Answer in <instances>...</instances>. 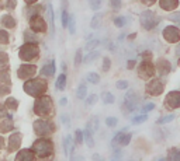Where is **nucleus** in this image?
<instances>
[{
  "label": "nucleus",
  "instance_id": "obj_1",
  "mask_svg": "<svg viewBox=\"0 0 180 161\" xmlns=\"http://www.w3.org/2000/svg\"><path fill=\"white\" fill-rule=\"evenodd\" d=\"M158 22L159 20L156 18V15L152 11H143L142 15H141V24L145 29H152Z\"/></svg>",
  "mask_w": 180,
  "mask_h": 161
},
{
  "label": "nucleus",
  "instance_id": "obj_2",
  "mask_svg": "<svg viewBox=\"0 0 180 161\" xmlns=\"http://www.w3.org/2000/svg\"><path fill=\"white\" fill-rule=\"evenodd\" d=\"M163 37L168 42H177L180 39V31L176 27H166L163 31Z\"/></svg>",
  "mask_w": 180,
  "mask_h": 161
},
{
  "label": "nucleus",
  "instance_id": "obj_3",
  "mask_svg": "<svg viewBox=\"0 0 180 161\" xmlns=\"http://www.w3.org/2000/svg\"><path fill=\"white\" fill-rule=\"evenodd\" d=\"M166 105L170 106V108H177L180 105V92L173 91L168 95V101H166Z\"/></svg>",
  "mask_w": 180,
  "mask_h": 161
},
{
  "label": "nucleus",
  "instance_id": "obj_4",
  "mask_svg": "<svg viewBox=\"0 0 180 161\" xmlns=\"http://www.w3.org/2000/svg\"><path fill=\"white\" fill-rule=\"evenodd\" d=\"M136 101H138V98H136L135 91H128L127 98H125V106L128 108V111H132L134 108H135Z\"/></svg>",
  "mask_w": 180,
  "mask_h": 161
},
{
  "label": "nucleus",
  "instance_id": "obj_5",
  "mask_svg": "<svg viewBox=\"0 0 180 161\" xmlns=\"http://www.w3.org/2000/svg\"><path fill=\"white\" fill-rule=\"evenodd\" d=\"M63 149H65V154L70 156L73 153V142H72V136H66L63 140Z\"/></svg>",
  "mask_w": 180,
  "mask_h": 161
},
{
  "label": "nucleus",
  "instance_id": "obj_6",
  "mask_svg": "<svg viewBox=\"0 0 180 161\" xmlns=\"http://www.w3.org/2000/svg\"><path fill=\"white\" fill-rule=\"evenodd\" d=\"M162 84L159 83V81H152L151 84L148 86V91L151 92V94H159V92L162 91Z\"/></svg>",
  "mask_w": 180,
  "mask_h": 161
},
{
  "label": "nucleus",
  "instance_id": "obj_7",
  "mask_svg": "<svg viewBox=\"0 0 180 161\" xmlns=\"http://www.w3.org/2000/svg\"><path fill=\"white\" fill-rule=\"evenodd\" d=\"M161 6L165 10H172L177 7V0H161Z\"/></svg>",
  "mask_w": 180,
  "mask_h": 161
},
{
  "label": "nucleus",
  "instance_id": "obj_8",
  "mask_svg": "<svg viewBox=\"0 0 180 161\" xmlns=\"http://www.w3.org/2000/svg\"><path fill=\"white\" fill-rule=\"evenodd\" d=\"M54 73H55V63L54 62L44 66V69H42V74H45V76H52Z\"/></svg>",
  "mask_w": 180,
  "mask_h": 161
},
{
  "label": "nucleus",
  "instance_id": "obj_9",
  "mask_svg": "<svg viewBox=\"0 0 180 161\" xmlns=\"http://www.w3.org/2000/svg\"><path fill=\"white\" fill-rule=\"evenodd\" d=\"M101 18H103V17H101V14H96L94 17L92 18V22H90V27H92L93 29H97L100 25H101Z\"/></svg>",
  "mask_w": 180,
  "mask_h": 161
},
{
  "label": "nucleus",
  "instance_id": "obj_10",
  "mask_svg": "<svg viewBox=\"0 0 180 161\" xmlns=\"http://www.w3.org/2000/svg\"><path fill=\"white\" fill-rule=\"evenodd\" d=\"M97 58H100V52L99 51H92L85 58V63H92L93 60H96Z\"/></svg>",
  "mask_w": 180,
  "mask_h": 161
},
{
  "label": "nucleus",
  "instance_id": "obj_11",
  "mask_svg": "<svg viewBox=\"0 0 180 161\" xmlns=\"http://www.w3.org/2000/svg\"><path fill=\"white\" fill-rule=\"evenodd\" d=\"M85 140H86V144H87L89 147L94 146V140H93V136H92V133H90L89 129H86L85 130Z\"/></svg>",
  "mask_w": 180,
  "mask_h": 161
},
{
  "label": "nucleus",
  "instance_id": "obj_12",
  "mask_svg": "<svg viewBox=\"0 0 180 161\" xmlns=\"http://www.w3.org/2000/svg\"><path fill=\"white\" fill-rule=\"evenodd\" d=\"M65 81H66V76L65 74H61L56 80V88L58 90H63L65 88Z\"/></svg>",
  "mask_w": 180,
  "mask_h": 161
},
{
  "label": "nucleus",
  "instance_id": "obj_13",
  "mask_svg": "<svg viewBox=\"0 0 180 161\" xmlns=\"http://www.w3.org/2000/svg\"><path fill=\"white\" fill-rule=\"evenodd\" d=\"M101 99H103L104 104H113L114 101H115V98H114V95L111 94V92H104Z\"/></svg>",
  "mask_w": 180,
  "mask_h": 161
},
{
  "label": "nucleus",
  "instance_id": "obj_14",
  "mask_svg": "<svg viewBox=\"0 0 180 161\" xmlns=\"http://www.w3.org/2000/svg\"><path fill=\"white\" fill-rule=\"evenodd\" d=\"M86 94H87V88H86V86H79V88H77V97L80 99H85L86 98Z\"/></svg>",
  "mask_w": 180,
  "mask_h": 161
},
{
  "label": "nucleus",
  "instance_id": "obj_15",
  "mask_svg": "<svg viewBox=\"0 0 180 161\" xmlns=\"http://www.w3.org/2000/svg\"><path fill=\"white\" fill-rule=\"evenodd\" d=\"M101 3H103V0H89V6L92 10H99L101 7Z\"/></svg>",
  "mask_w": 180,
  "mask_h": 161
},
{
  "label": "nucleus",
  "instance_id": "obj_16",
  "mask_svg": "<svg viewBox=\"0 0 180 161\" xmlns=\"http://www.w3.org/2000/svg\"><path fill=\"white\" fill-rule=\"evenodd\" d=\"M97 128H99V122L96 118H93L92 121L87 123V129L89 130H92V132H97Z\"/></svg>",
  "mask_w": 180,
  "mask_h": 161
},
{
  "label": "nucleus",
  "instance_id": "obj_17",
  "mask_svg": "<svg viewBox=\"0 0 180 161\" xmlns=\"http://www.w3.org/2000/svg\"><path fill=\"white\" fill-rule=\"evenodd\" d=\"M87 80L92 83V84H97L100 81V77H99V74L97 73H89L87 74Z\"/></svg>",
  "mask_w": 180,
  "mask_h": 161
},
{
  "label": "nucleus",
  "instance_id": "obj_18",
  "mask_svg": "<svg viewBox=\"0 0 180 161\" xmlns=\"http://www.w3.org/2000/svg\"><path fill=\"white\" fill-rule=\"evenodd\" d=\"M68 28H69V32L70 34H75V31H76V25H75V17H73V15H70V17H69Z\"/></svg>",
  "mask_w": 180,
  "mask_h": 161
},
{
  "label": "nucleus",
  "instance_id": "obj_19",
  "mask_svg": "<svg viewBox=\"0 0 180 161\" xmlns=\"http://www.w3.org/2000/svg\"><path fill=\"white\" fill-rule=\"evenodd\" d=\"M148 119V116L146 115H138V116H135L132 119V123L134 125H141V123H143V122Z\"/></svg>",
  "mask_w": 180,
  "mask_h": 161
},
{
  "label": "nucleus",
  "instance_id": "obj_20",
  "mask_svg": "<svg viewBox=\"0 0 180 161\" xmlns=\"http://www.w3.org/2000/svg\"><path fill=\"white\" fill-rule=\"evenodd\" d=\"M117 123H118V119L117 118H114V116H108L106 119V125L108 126V128H114Z\"/></svg>",
  "mask_w": 180,
  "mask_h": 161
},
{
  "label": "nucleus",
  "instance_id": "obj_21",
  "mask_svg": "<svg viewBox=\"0 0 180 161\" xmlns=\"http://www.w3.org/2000/svg\"><path fill=\"white\" fill-rule=\"evenodd\" d=\"M173 119H175V115H173V114H170V115H166V116L161 118V119L158 121V123L163 125V123H168V122H172Z\"/></svg>",
  "mask_w": 180,
  "mask_h": 161
},
{
  "label": "nucleus",
  "instance_id": "obj_22",
  "mask_svg": "<svg viewBox=\"0 0 180 161\" xmlns=\"http://www.w3.org/2000/svg\"><path fill=\"white\" fill-rule=\"evenodd\" d=\"M129 140H131V133H127V135H125V132H124V135L121 136V142H120V144L127 146V144L129 143Z\"/></svg>",
  "mask_w": 180,
  "mask_h": 161
},
{
  "label": "nucleus",
  "instance_id": "obj_23",
  "mask_svg": "<svg viewBox=\"0 0 180 161\" xmlns=\"http://www.w3.org/2000/svg\"><path fill=\"white\" fill-rule=\"evenodd\" d=\"M117 88L118 90H125V88H128V81L127 80H120V81H117Z\"/></svg>",
  "mask_w": 180,
  "mask_h": 161
},
{
  "label": "nucleus",
  "instance_id": "obj_24",
  "mask_svg": "<svg viewBox=\"0 0 180 161\" xmlns=\"http://www.w3.org/2000/svg\"><path fill=\"white\" fill-rule=\"evenodd\" d=\"M100 44V41L99 39H93V41H89L87 44H86V49L87 51H90L92 48H94V46H97V45Z\"/></svg>",
  "mask_w": 180,
  "mask_h": 161
},
{
  "label": "nucleus",
  "instance_id": "obj_25",
  "mask_svg": "<svg viewBox=\"0 0 180 161\" xmlns=\"http://www.w3.org/2000/svg\"><path fill=\"white\" fill-rule=\"evenodd\" d=\"M125 22H127V21H125L124 17H117V18L114 20V24H115L117 27H120V28L125 25Z\"/></svg>",
  "mask_w": 180,
  "mask_h": 161
},
{
  "label": "nucleus",
  "instance_id": "obj_26",
  "mask_svg": "<svg viewBox=\"0 0 180 161\" xmlns=\"http://www.w3.org/2000/svg\"><path fill=\"white\" fill-rule=\"evenodd\" d=\"M68 22H69V15H68V13L65 10L62 11V25L66 28L68 27Z\"/></svg>",
  "mask_w": 180,
  "mask_h": 161
},
{
  "label": "nucleus",
  "instance_id": "obj_27",
  "mask_svg": "<svg viewBox=\"0 0 180 161\" xmlns=\"http://www.w3.org/2000/svg\"><path fill=\"white\" fill-rule=\"evenodd\" d=\"M169 18L172 20V21H175V22H177V24H180V11L170 14V15H169Z\"/></svg>",
  "mask_w": 180,
  "mask_h": 161
},
{
  "label": "nucleus",
  "instance_id": "obj_28",
  "mask_svg": "<svg viewBox=\"0 0 180 161\" xmlns=\"http://www.w3.org/2000/svg\"><path fill=\"white\" fill-rule=\"evenodd\" d=\"M154 108H155V104L148 102V104H145V105H143L142 111H143V112H151V111H154Z\"/></svg>",
  "mask_w": 180,
  "mask_h": 161
},
{
  "label": "nucleus",
  "instance_id": "obj_29",
  "mask_svg": "<svg viewBox=\"0 0 180 161\" xmlns=\"http://www.w3.org/2000/svg\"><path fill=\"white\" fill-rule=\"evenodd\" d=\"M110 4H111V7L118 10V8L121 7V0H110Z\"/></svg>",
  "mask_w": 180,
  "mask_h": 161
},
{
  "label": "nucleus",
  "instance_id": "obj_30",
  "mask_svg": "<svg viewBox=\"0 0 180 161\" xmlns=\"http://www.w3.org/2000/svg\"><path fill=\"white\" fill-rule=\"evenodd\" d=\"M75 137H76V143H82V140H83V133H82V130H76Z\"/></svg>",
  "mask_w": 180,
  "mask_h": 161
},
{
  "label": "nucleus",
  "instance_id": "obj_31",
  "mask_svg": "<svg viewBox=\"0 0 180 161\" xmlns=\"http://www.w3.org/2000/svg\"><path fill=\"white\" fill-rule=\"evenodd\" d=\"M96 101H97V95H90V98L87 99V101H86V104H87V105H93V104L96 102Z\"/></svg>",
  "mask_w": 180,
  "mask_h": 161
},
{
  "label": "nucleus",
  "instance_id": "obj_32",
  "mask_svg": "<svg viewBox=\"0 0 180 161\" xmlns=\"http://www.w3.org/2000/svg\"><path fill=\"white\" fill-rule=\"evenodd\" d=\"M80 60H82V52L80 51H77L76 52V56H75V65H79V63H80Z\"/></svg>",
  "mask_w": 180,
  "mask_h": 161
},
{
  "label": "nucleus",
  "instance_id": "obj_33",
  "mask_svg": "<svg viewBox=\"0 0 180 161\" xmlns=\"http://www.w3.org/2000/svg\"><path fill=\"white\" fill-rule=\"evenodd\" d=\"M110 69V59L108 58H104V66H103V70L106 72V70Z\"/></svg>",
  "mask_w": 180,
  "mask_h": 161
},
{
  "label": "nucleus",
  "instance_id": "obj_34",
  "mask_svg": "<svg viewBox=\"0 0 180 161\" xmlns=\"http://www.w3.org/2000/svg\"><path fill=\"white\" fill-rule=\"evenodd\" d=\"M172 157H173L172 161H180V153L179 151H175V153H172Z\"/></svg>",
  "mask_w": 180,
  "mask_h": 161
},
{
  "label": "nucleus",
  "instance_id": "obj_35",
  "mask_svg": "<svg viewBox=\"0 0 180 161\" xmlns=\"http://www.w3.org/2000/svg\"><path fill=\"white\" fill-rule=\"evenodd\" d=\"M93 161H103V158L100 154H93Z\"/></svg>",
  "mask_w": 180,
  "mask_h": 161
},
{
  "label": "nucleus",
  "instance_id": "obj_36",
  "mask_svg": "<svg viewBox=\"0 0 180 161\" xmlns=\"http://www.w3.org/2000/svg\"><path fill=\"white\" fill-rule=\"evenodd\" d=\"M62 122L65 125H69V116H66V115H62Z\"/></svg>",
  "mask_w": 180,
  "mask_h": 161
},
{
  "label": "nucleus",
  "instance_id": "obj_37",
  "mask_svg": "<svg viewBox=\"0 0 180 161\" xmlns=\"http://www.w3.org/2000/svg\"><path fill=\"white\" fill-rule=\"evenodd\" d=\"M142 2H143L145 4H152V3L155 2V0H142Z\"/></svg>",
  "mask_w": 180,
  "mask_h": 161
},
{
  "label": "nucleus",
  "instance_id": "obj_38",
  "mask_svg": "<svg viewBox=\"0 0 180 161\" xmlns=\"http://www.w3.org/2000/svg\"><path fill=\"white\" fill-rule=\"evenodd\" d=\"M176 53H177V55L180 56V44L177 45V48H176Z\"/></svg>",
  "mask_w": 180,
  "mask_h": 161
},
{
  "label": "nucleus",
  "instance_id": "obj_39",
  "mask_svg": "<svg viewBox=\"0 0 180 161\" xmlns=\"http://www.w3.org/2000/svg\"><path fill=\"white\" fill-rule=\"evenodd\" d=\"M66 104V98H62L61 99V105H65Z\"/></svg>",
  "mask_w": 180,
  "mask_h": 161
},
{
  "label": "nucleus",
  "instance_id": "obj_40",
  "mask_svg": "<svg viewBox=\"0 0 180 161\" xmlns=\"http://www.w3.org/2000/svg\"><path fill=\"white\" fill-rule=\"evenodd\" d=\"M156 161H166V160H165V158H163V157H161V158H159V160H156Z\"/></svg>",
  "mask_w": 180,
  "mask_h": 161
}]
</instances>
